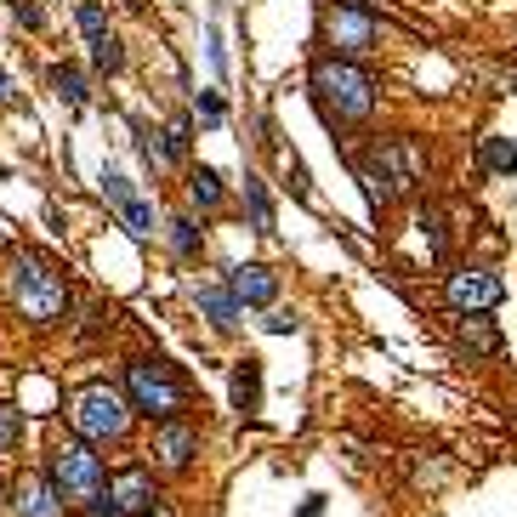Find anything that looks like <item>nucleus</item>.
Listing matches in <instances>:
<instances>
[{
    "label": "nucleus",
    "instance_id": "obj_1",
    "mask_svg": "<svg viewBox=\"0 0 517 517\" xmlns=\"http://www.w3.org/2000/svg\"><path fill=\"white\" fill-rule=\"evenodd\" d=\"M12 307L35 330L69 319V279H63V268L52 256H40V250H18L12 256Z\"/></svg>",
    "mask_w": 517,
    "mask_h": 517
},
{
    "label": "nucleus",
    "instance_id": "obj_2",
    "mask_svg": "<svg viewBox=\"0 0 517 517\" xmlns=\"http://www.w3.org/2000/svg\"><path fill=\"white\" fill-rule=\"evenodd\" d=\"M313 97H319L324 120L358 125V120H370L375 103H381V80L364 63H353V57H319L313 63Z\"/></svg>",
    "mask_w": 517,
    "mask_h": 517
},
{
    "label": "nucleus",
    "instance_id": "obj_3",
    "mask_svg": "<svg viewBox=\"0 0 517 517\" xmlns=\"http://www.w3.org/2000/svg\"><path fill=\"white\" fill-rule=\"evenodd\" d=\"M364 194H370L375 211H387L393 199L415 194L427 182V143L421 137H387V143L370 148V165L358 171Z\"/></svg>",
    "mask_w": 517,
    "mask_h": 517
},
{
    "label": "nucleus",
    "instance_id": "obj_4",
    "mask_svg": "<svg viewBox=\"0 0 517 517\" xmlns=\"http://www.w3.org/2000/svg\"><path fill=\"white\" fill-rule=\"evenodd\" d=\"M120 393L131 398V410L148 415L154 427H160V421H182V410H188V381L177 375L171 358H131Z\"/></svg>",
    "mask_w": 517,
    "mask_h": 517
},
{
    "label": "nucleus",
    "instance_id": "obj_5",
    "mask_svg": "<svg viewBox=\"0 0 517 517\" xmlns=\"http://www.w3.org/2000/svg\"><path fill=\"white\" fill-rule=\"evenodd\" d=\"M131 398L120 393V387H108V381H86L80 393H74L69 404V427L74 438H86V444H120L125 432H131Z\"/></svg>",
    "mask_w": 517,
    "mask_h": 517
},
{
    "label": "nucleus",
    "instance_id": "obj_6",
    "mask_svg": "<svg viewBox=\"0 0 517 517\" xmlns=\"http://www.w3.org/2000/svg\"><path fill=\"white\" fill-rule=\"evenodd\" d=\"M46 478H52L57 500L63 506H80L86 512L91 500L103 495V455H97V444H86V438H63V444L52 449V461H46Z\"/></svg>",
    "mask_w": 517,
    "mask_h": 517
},
{
    "label": "nucleus",
    "instance_id": "obj_7",
    "mask_svg": "<svg viewBox=\"0 0 517 517\" xmlns=\"http://www.w3.org/2000/svg\"><path fill=\"white\" fill-rule=\"evenodd\" d=\"M381 23H387V12H381V0H336V12H330V23H324V35H330V57H370L375 40H381Z\"/></svg>",
    "mask_w": 517,
    "mask_h": 517
},
{
    "label": "nucleus",
    "instance_id": "obj_8",
    "mask_svg": "<svg viewBox=\"0 0 517 517\" xmlns=\"http://www.w3.org/2000/svg\"><path fill=\"white\" fill-rule=\"evenodd\" d=\"M154 506H160L154 466H125V472H108L103 495L86 506V517H154Z\"/></svg>",
    "mask_w": 517,
    "mask_h": 517
},
{
    "label": "nucleus",
    "instance_id": "obj_9",
    "mask_svg": "<svg viewBox=\"0 0 517 517\" xmlns=\"http://www.w3.org/2000/svg\"><path fill=\"white\" fill-rule=\"evenodd\" d=\"M103 199L114 205V216H120V228L131 233V239H148V233L160 228L154 205H148V199L125 182V171H114V165H103Z\"/></svg>",
    "mask_w": 517,
    "mask_h": 517
},
{
    "label": "nucleus",
    "instance_id": "obj_10",
    "mask_svg": "<svg viewBox=\"0 0 517 517\" xmlns=\"http://www.w3.org/2000/svg\"><path fill=\"white\" fill-rule=\"evenodd\" d=\"M500 296H506V285L489 268H455L444 279V302L455 313H489V307H500Z\"/></svg>",
    "mask_w": 517,
    "mask_h": 517
},
{
    "label": "nucleus",
    "instance_id": "obj_11",
    "mask_svg": "<svg viewBox=\"0 0 517 517\" xmlns=\"http://www.w3.org/2000/svg\"><path fill=\"white\" fill-rule=\"evenodd\" d=\"M148 455H154V472H188L199 455V432L188 427V421H160L154 427V444H148Z\"/></svg>",
    "mask_w": 517,
    "mask_h": 517
},
{
    "label": "nucleus",
    "instance_id": "obj_12",
    "mask_svg": "<svg viewBox=\"0 0 517 517\" xmlns=\"http://www.w3.org/2000/svg\"><path fill=\"white\" fill-rule=\"evenodd\" d=\"M228 290L239 296V307H273L279 273L262 268V262H239V268H228Z\"/></svg>",
    "mask_w": 517,
    "mask_h": 517
},
{
    "label": "nucleus",
    "instance_id": "obj_13",
    "mask_svg": "<svg viewBox=\"0 0 517 517\" xmlns=\"http://www.w3.org/2000/svg\"><path fill=\"white\" fill-rule=\"evenodd\" d=\"M12 512H18V517H63L69 506L57 500L52 478L35 472V478H18V489H12Z\"/></svg>",
    "mask_w": 517,
    "mask_h": 517
},
{
    "label": "nucleus",
    "instance_id": "obj_14",
    "mask_svg": "<svg viewBox=\"0 0 517 517\" xmlns=\"http://www.w3.org/2000/svg\"><path fill=\"white\" fill-rule=\"evenodd\" d=\"M194 307L216 324V330H239V313H245V307H239V296L228 290V279H222V285H211V279H205V285H194Z\"/></svg>",
    "mask_w": 517,
    "mask_h": 517
},
{
    "label": "nucleus",
    "instance_id": "obj_15",
    "mask_svg": "<svg viewBox=\"0 0 517 517\" xmlns=\"http://www.w3.org/2000/svg\"><path fill=\"white\" fill-rule=\"evenodd\" d=\"M455 341L478 358H500V330L483 319V313H461V319H455Z\"/></svg>",
    "mask_w": 517,
    "mask_h": 517
},
{
    "label": "nucleus",
    "instance_id": "obj_16",
    "mask_svg": "<svg viewBox=\"0 0 517 517\" xmlns=\"http://www.w3.org/2000/svg\"><path fill=\"white\" fill-rule=\"evenodd\" d=\"M233 410L239 415L262 410V364H256V358H239V364H233Z\"/></svg>",
    "mask_w": 517,
    "mask_h": 517
},
{
    "label": "nucleus",
    "instance_id": "obj_17",
    "mask_svg": "<svg viewBox=\"0 0 517 517\" xmlns=\"http://www.w3.org/2000/svg\"><path fill=\"white\" fill-rule=\"evenodd\" d=\"M188 199H194L199 211H222L228 188H222V177H216L211 165H194V171H188Z\"/></svg>",
    "mask_w": 517,
    "mask_h": 517
},
{
    "label": "nucleus",
    "instance_id": "obj_18",
    "mask_svg": "<svg viewBox=\"0 0 517 517\" xmlns=\"http://www.w3.org/2000/svg\"><path fill=\"white\" fill-rule=\"evenodd\" d=\"M245 211H250V228L268 239L273 233V199H268V182L256 177V171H245Z\"/></svg>",
    "mask_w": 517,
    "mask_h": 517
},
{
    "label": "nucleus",
    "instance_id": "obj_19",
    "mask_svg": "<svg viewBox=\"0 0 517 517\" xmlns=\"http://www.w3.org/2000/svg\"><path fill=\"white\" fill-rule=\"evenodd\" d=\"M478 165L489 171V177H517V143L512 137H483Z\"/></svg>",
    "mask_w": 517,
    "mask_h": 517
},
{
    "label": "nucleus",
    "instance_id": "obj_20",
    "mask_svg": "<svg viewBox=\"0 0 517 517\" xmlns=\"http://www.w3.org/2000/svg\"><path fill=\"white\" fill-rule=\"evenodd\" d=\"M74 23H80L86 46H103L108 40V12L97 6V0H74Z\"/></svg>",
    "mask_w": 517,
    "mask_h": 517
},
{
    "label": "nucleus",
    "instance_id": "obj_21",
    "mask_svg": "<svg viewBox=\"0 0 517 517\" xmlns=\"http://www.w3.org/2000/svg\"><path fill=\"white\" fill-rule=\"evenodd\" d=\"M165 228H171V250H177L182 262H194L199 250H205V233H199L194 216H177V222H165Z\"/></svg>",
    "mask_w": 517,
    "mask_h": 517
},
{
    "label": "nucleus",
    "instance_id": "obj_22",
    "mask_svg": "<svg viewBox=\"0 0 517 517\" xmlns=\"http://www.w3.org/2000/svg\"><path fill=\"white\" fill-rule=\"evenodd\" d=\"M52 86H57V97L69 108H86V74L74 69V63H57L52 69Z\"/></svg>",
    "mask_w": 517,
    "mask_h": 517
},
{
    "label": "nucleus",
    "instance_id": "obj_23",
    "mask_svg": "<svg viewBox=\"0 0 517 517\" xmlns=\"http://www.w3.org/2000/svg\"><path fill=\"white\" fill-rule=\"evenodd\" d=\"M91 69H97V74H120L125 69V52H120V40H114V35H108L103 46H91Z\"/></svg>",
    "mask_w": 517,
    "mask_h": 517
},
{
    "label": "nucleus",
    "instance_id": "obj_24",
    "mask_svg": "<svg viewBox=\"0 0 517 517\" xmlns=\"http://www.w3.org/2000/svg\"><path fill=\"white\" fill-rule=\"evenodd\" d=\"M18 438H23V415L12 410V404H0V455L18 449Z\"/></svg>",
    "mask_w": 517,
    "mask_h": 517
},
{
    "label": "nucleus",
    "instance_id": "obj_25",
    "mask_svg": "<svg viewBox=\"0 0 517 517\" xmlns=\"http://www.w3.org/2000/svg\"><path fill=\"white\" fill-rule=\"evenodd\" d=\"M194 114L205 125H222V114H228V103H222V97H216V91H194Z\"/></svg>",
    "mask_w": 517,
    "mask_h": 517
},
{
    "label": "nucleus",
    "instance_id": "obj_26",
    "mask_svg": "<svg viewBox=\"0 0 517 517\" xmlns=\"http://www.w3.org/2000/svg\"><path fill=\"white\" fill-rule=\"evenodd\" d=\"M421 233H427V250H432V256H444V216H438V211H421Z\"/></svg>",
    "mask_w": 517,
    "mask_h": 517
},
{
    "label": "nucleus",
    "instance_id": "obj_27",
    "mask_svg": "<svg viewBox=\"0 0 517 517\" xmlns=\"http://www.w3.org/2000/svg\"><path fill=\"white\" fill-rule=\"evenodd\" d=\"M12 18H18L23 29H40V23H46V18H40V6H35V0H12Z\"/></svg>",
    "mask_w": 517,
    "mask_h": 517
},
{
    "label": "nucleus",
    "instance_id": "obj_28",
    "mask_svg": "<svg viewBox=\"0 0 517 517\" xmlns=\"http://www.w3.org/2000/svg\"><path fill=\"white\" fill-rule=\"evenodd\" d=\"M211 63H216V74H228V46H222V29H211Z\"/></svg>",
    "mask_w": 517,
    "mask_h": 517
},
{
    "label": "nucleus",
    "instance_id": "obj_29",
    "mask_svg": "<svg viewBox=\"0 0 517 517\" xmlns=\"http://www.w3.org/2000/svg\"><path fill=\"white\" fill-rule=\"evenodd\" d=\"M268 330H273V336H290V330H296V319H290V313H268Z\"/></svg>",
    "mask_w": 517,
    "mask_h": 517
},
{
    "label": "nucleus",
    "instance_id": "obj_30",
    "mask_svg": "<svg viewBox=\"0 0 517 517\" xmlns=\"http://www.w3.org/2000/svg\"><path fill=\"white\" fill-rule=\"evenodd\" d=\"M6 500H12V489H6V483H0V506H6Z\"/></svg>",
    "mask_w": 517,
    "mask_h": 517
}]
</instances>
